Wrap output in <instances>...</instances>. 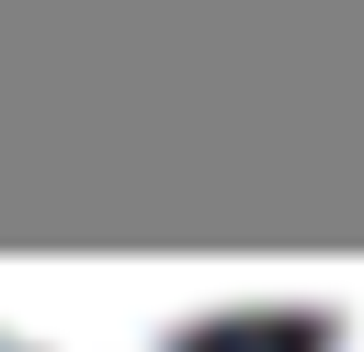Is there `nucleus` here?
I'll return each instance as SVG.
<instances>
[{
	"label": "nucleus",
	"mask_w": 364,
	"mask_h": 352,
	"mask_svg": "<svg viewBox=\"0 0 364 352\" xmlns=\"http://www.w3.org/2000/svg\"><path fill=\"white\" fill-rule=\"evenodd\" d=\"M318 352H364V307H353V318H341V329H330Z\"/></svg>",
	"instance_id": "2"
},
{
	"label": "nucleus",
	"mask_w": 364,
	"mask_h": 352,
	"mask_svg": "<svg viewBox=\"0 0 364 352\" xmlns=\"http://www.w3.org/2000/svg\"><path fill=\"white\" fill-rule=\"evenodd\" d=\"M171 307H0V352H182Z\"/></svg>",
	"instance_id": "1"
}]
</instances>
